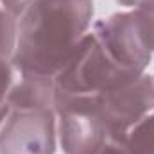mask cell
Segmentation results:
<instances>
[{"instance_id": "cell-2", "label": "cell", "mask_w": 154, "mask_h": 154, "mask_svg": "<svg viewBox=\"0 0 154 154\" xmlns=\"http://www.w3.org/2000/svg\"><path fill=\"white\" fill-rule=\"evenodd\" d=\"M140 75L116 65L90 31L72 59L57 72L56 88L61 95H99L122 88Z\"/></svg>"}, {"instance_id": "cell-10", "label": "cell", "mask_w": 154, "mask_h": 154, "mask_svg": "<svg viewBox=\"0 0 154 154\" xmlns=\"http://www.w3.org/2000/svg\"><path fill=\"white\" fill-rule=\"evenodd\" d=\"M14 79H16V70L13 63L0 54V100L7 99L9 88L13 86Z\"/></svg>"}, {"instance_id": "cell-11", "label": "cell", "mask_w": 154, "mask_h": 154, "mask_svg": "<svg viewBox=\"0 0 154 154\" xmlns=\"http://www.w3.org/2000/svg\"><path fill=\"white\" fill-rule=\"evenodd\" d=\"M31 2H34V0H0V4H2V7H4L5 11H9V13H13V14H18V16H20V13H22Z\"/></svg>"}, {"instance_id": "cell-7", "label": "cell", "mask_w": 154, "mask_h": 154, "mask_svg": "<svg viewBox=\"0 0 154 154\" xmlns=\"http://www.w3.org/2000/svg\"><path fill=\"white\" fill-rule=\"evenodd\" d=\"M7 93L11 109H56V77L18 74Z\"/></svg>"}, {"instance_id": "cell-13", "label": "cell", "mask_w": 154, "mask_h": 154, "mask_svg": "<svg viewBox=\"0 0 154 154\" xmlns=\"http://www.w3.org/2000/svg\"><path fill=\"white\" fill-rule=\"evenodd\" d=\"M138 11H142V13L145 14V18L149 20L151 29H152V34H154V0H147L143 5L138 7Z\"/></svg>"}, {"instance_id": "cell-8", "label": "cell", "mask_w": 154, "mask_h": 154, "mask_svg": "<svg viewBox=\"0 0 154 154\" xmlns=\"http://www.w3.org/2000/svg\"><path fill=\"white\" fill-rule=\"evenodd\" d=\"M122 145L131 154H154V111L127 134Z\"/></svg>"}, {"instance_id": "cell-17", "label": "cell", "mask_w": 154, "mask_h": 154, "mask_svg": "<svg viewBox=\"0 0 154 154\" xmlns=\"http://www.w3.org/2000/svg\"><path fill=\"white\" fill-rule=\"evenodd\" d=\"M152 82H154V75H152Z\"/></svg>"}, {"instance_id": "cell-12", "label": "cell", "mask_w": 154, "mask_h": 154, "mask_svg": "<svg viewBox=\"0 0 154 154\" xmlns=\"http://www.w3.org/2000/svg\"><path fill=\"white\" fill-rule=\"evenodd\" d=\"M95 154H131L122 143H116V142H108L104 143Z\"/></svg>"}, {"instance_id": "cell-15", "label": "cell", "mask_w": 154, "mask_h": 154, "mask_svg": "<svg viewBox=\"0 0 154 154\" xmlns=\"http://www.w3.org/2000/svg\"><path fill=\"white\" fill-rule=\"evenodd\" d=\"M147 0H116L118 5H122L124 9H138L140 5H143Z\"/></svg>"}, {"instance_id": "cell-3", "label": "cell", "mask_w": 154, "mask_h": 154, "mask_svg": "<svg viewBox=\"0 0 154 154\" xmlns=\"http://www.w3.org/2000/svg\"><path fill=\"white\" fill-rule=\"evenodd\" d=\"M91 32L106 54L122 68L145 74L154 59V34L138 9H124L97 20Z\"/></svg>"}, {"instance_id": "cell-1", "label": "cell", "mask_w": 154, "mask_h": 154, "mask_svg": "<svg viewBox=\"0 0 154 154\" xmlns=\"http://www.w3.org/2000/svg\"><path fill=\"white\" fill-rule=\"evenodd\" d=\"M93 0H34L18 16L16 74L56 77L93 25Z\"/></svg>"}, {"instance_id": "cell-5", "label": "cell", "mask_w": 154, "mask_h": 154, "mask_svg": "<svg viewBox=\"0 0 154 154\" xmlns=\"http://www.w3.org/2000/svg\"><path fill=\"white\" fill-rule=\"evenodd\" d=\"M95 106L104 120L109 142L124 143L127 134L154 111V82L147 72L136 81L93 95Z\"/></svg>"}, {"instance_id": "cell-16", "label": "cell", "mask_w": 154, "mask_h": 154, "mask_svg": "<svg viewBox=\"0 0 154 154\" xmlns=\"http://www.w3.org/2000/svg\"><path fill=\"white\" fill-rule=\"evenodd\" d=\"M0 11H2V4H0Z\"/></svg>"}, {"instance_id": "cell-14", "label": "cell", "mask_w": 154, "mask_h": 154, "mask_svg": "<svg viewBox=\"0 0 154 154\" xmlns=\"http://www.w3.org/2000/svg\"><path fill=\"white\" fill-rule=\"evenodd\" d=\"M9 113H11V106H9V102H7V99L0 100V129H2V125H4V122L7 120Z\"/></svg>"}, {"instance_id": "cell-9", "label": "cell", "mask_w": 154, "mask_h": 154, "mask_svg": "<svg viewBox=\"0 0 154 154\" xmlns=\"http://www.w3.org/2000/svg\"><path fill=\"white\" fill-rule=\"evenodd\" d=\"M18 39V14L2 7L0 11V54L11 61Z\"/></svg>"}, {"instance_id": "cell-4", "label": "cell", "mask_w": 154, "mask_h": 154, "mask_svg": "<svg viewBox=\"0 0 154 154\" xmlns=\"http://www.w3.org/2000/svg\"><path fill=\"white\" fill-rule=\"evenodd\" d=\"M57 143L63 154H95L109 142L93 95L56 97Z\"/></svg>"}, {"instance_id": "cell-6", "label": "cell", "mask_w": 154, "mask_h": 154, "mask_svg": "<svg viewBox=\"0 0 154 154\" xmlns=\"http://www.w3.org/2000/svg\"><path fill=\"white\" fill-rule=\"evenodd\" d=\"M54 109H11L0 129V154H56Z\"/></svg>"}]
</instances>
